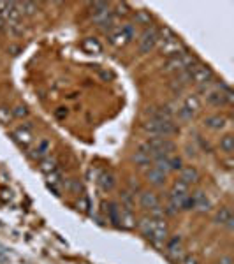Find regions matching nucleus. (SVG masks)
<instances>
[{
    "label": "nucleus",
    "mask_w": 234,
    "mask_h": 264,
    "mask_svg": "<svg viewBox=\"0 0 234 264\" xmlns=\"http://www.w3.org/2000/svg\"><path fill=\"white\" fill-rule=\"evenodd\" d=\"M196 63H199V60H197L196 55L190 53L188 50H183L181 53L167 59V62L164 63V71L166 72H176V74H178V72L185 71V69L194 67Z\"/></svg>",
    "instance_id": "obj_1"
},
{
    "label": "nucleus",
    "mask_w": 234,
    "mask_h": 264,
    "mask_svg": "<svg viewBox=\"0 0 234 264\" xmlns=\"http://www.w3.org/2000/svg\"><path fill=\"white\" fill-rule=\"evenodd\" d=\"M143 130L146 132L150 138H166L169 139L171 136L180 132L178 123L173 122H155V120H148L146 123H143Z\"/></svg>",
    "instance_id": "obj_2"
},
{
    "label": "nucleus",
    "mask_w": 234,
    "mask_h": 264,
    "mask_svg": "<svg viewBox=\"0 0 234 264\" xmlns=\"http://www.w3.org/2000/svg\"><path fill=\"white\" fill-rule=\"evenodd\" d=\"M164 252H166V257L171 263L178 264L181 259L185 257V247H183V239L181 236H171V238L167 239L166 245H164Z\"/></svg>",
    "instance_id": "obj_3"
},
{
    "label": "nucleus",
    "mask_w": 234,
    "mask_h": 264,
    "mask_svg": "<svg viewBox=\"0 0 234 264\" xmlns=\"http://www.w3.org/2000/svg\"><path fill=\"white\" fill-rule=\"evenodd\" d=\"M139 51L141 53H150L151 50L157 48L159 44V27L150 25L143 30L141 35H139Z\"/></svg>",
    "instance_id": "obj_4"
},
{
    "label": "nucleus",
    "mask_w": 234,
    "mask_h": 264,
    "mask_svg": "<svg viewBox=\"0 0 234 264\" xmlns=\"http://www.w3.org/2000/svg\"><path fill=\"white\" fill-rule=\"evenodd\" d=\"M213 81H215V74L208 65L199 62L192 67V83H196L199 88L208 87V85H211Z\"/></svg>",
    "instance_id": "obj_5"
},
{
    "label": "nucleus",
    "mask_w": 234,
    "mask_h": 264,
    "mask_svg": "<svg viewBox=\"0 0 234 264\" xmlns=\"http://www.w3.org/2000/svg\"><path fill=\"white\" fill-rule=\"evenodd\" d=\"M148 239L151 241V245H153V247L164 248L166 241L169 239V226H167V222L164 220V218H160V220H155L153 233H151V236Z\"/></svg>",
    "instance_id": "obj_6"
},
{
    "label": "nucleus",
    "mask_w": 234,
    "mask_h": 264,
    "mask_svg": "<svg viewBox=\"0 0 234 264\" xmlns=\"http://www.w3.org/2000/svg\"><path fill=\"white\" fill-rule=\"evenodd\" d=\"M157 48H159L160 53L166 55V57H175V55H178L183 50H187V48L183 46V42L176 37V35H173V37H166V39H159Z\"/></svg>",
    "instance_id": "obj_7"
},
{
    "label": "nucleus",
    "mask_w": 234,
    "mask_h": 264,
    "mask_svg": "<svg viewBox=\"0 0 234 264\" xmlns=\"http://www.w3.org/2000/svg\"><path fill=\"white\" fill-rule=\"evenodd\" d=\"M90 13H92V20L100 27L113 14V11H111V5L108 2H93V4H90Z\"/></svg>",
    "instance_id": "obj_8"
},
{
    "label": "nucleus",
    "mask_w": 234,
    "mask_h": 264,
    "mask_svg": "<svg viewBox=\"0 0 234 264\" xmlns=\"http://www.w3.org/2000/svg\"><path fill=\"white\" fill-rule=\"evenodd\" d=\"M13 139L20 145L21 148H29L30 143L33 141V132H32V125L30 123H23L18 129L13 130Z\"/></svg>",
    "instance_id": "obj_9"
},
{
    "label": "nucleus",
    "mask_w": 234,
    "mask_h": 264,
    "mask_svg": "<svg viewBox=\"0 0 234 264\" xmlns=\"http://www.w3.org/2000/svg\"><path fill=\"white\" fill-rule=\"evenodd\" d=\"M213 222L217 224V226L226 227L227 231H233L234 229V217H233V213H231V210L227 208V206H222L220 210L215 213Z\"/></svg>",
    "instance_id": "obj_10"
},
{
    "label": "nucleus",
    "mask_w": 234,
    "mask_h": 264,
    "mask_svg": "<svg viewBox=\"0 0 234 264\" xmlns=\"http://www.w3.org/2000/svg\"><path fill=\"white\" fill-rule=\"evenodd\" d=\"M190 196H192V201H194V211L206 213V211L211 210V201H209L208 196L203 190H197V192L190 194Z\"/></svg>",
    "instance_id": "obj_11"
},
{
    "label": "nucleus",
    "mask_w": 234,
    "mask_h": 264,
    "mask_svg": "<svg viewBox=\"0 0 234 264\" xmlns=\"http://www.w3.org/2000/svg\"><path fill=\"white\" fill-rule=\"evenodd\" d=\"M199 180H201V173L196 166H183V168L180 169V181L187 183L188 187L199 183Z\"/></svg>",
    "instance_id": "obj_12"
},
{
    "label": "nucleus",
    "mask_w": 234,
    "mask_h": 264,
    "mask_svg": "<svg viewBox=\"0 0 234 264\" xmlns=\"http://www.w3.org/2000/svg\"><path fill=\"white\" fill-rule=\"evenodd\" d=\"M157 205H160V201H159V196L153 190H141L139 192V206H141L143 210L150 211Z\"/></svg>",
    "instance_id": "obj_13"
},
{
    "label": "nucleus",
    "mask_w": 234,
    "mask_h": 264,
    "mask_svg": "<svg viewBox=\"0 0 234 264\" xmlns=\"http://www.w3.org/2000/svg\"><path fill=\"white\" fill-rule=\"evenodd\" d=\"M97 181H99V187L102 192H111L115 189V185H117V176L111 171H102Z\"/></svg>",
    "instance_id": "obj_14"
},
{
    "label": "nucleus",
    "mask_w": 234,
    "mask_h": 264,
    "mask_svg": "<svg viewBox=\"0 0 234 264\" xmlns=\"http://www.w3.org/2000/svg\"><path fill=\"white\" fill-rule=\"evenodd\" d=\"M132 160L136 162V166H139V168H146V166H151V157H150V153H148V150L143 147V145H139L138 150L134 151Z\"/></svg>",
    "instance_id": "obj_15"
},
{
    "label": "nucleus",
    "mask_w": 234,
    "mask_h": 264,
    "mask_svg": "<svg viewBox=\"0 0 234 264\" xmlns=\"http://www.w3.org/2000/svg\"><path fill=\"white\" fill-rule=\"evenodd\" d=\"M226 123H227L226 117H222V115H209V117L205 118L203 125L209 130H222L226 127Z\"/></svg>",
    "instance_id": "obj_16"
},
{
    "label": "nucleus",
    "mask_w": 234,
    "mask_h": 264,
    "mask_svg": "<svg viewBox=\"0 0 234 264\" xmlns=\"http://www.w3.org/2000/svg\"><path fill=\"white\" fill-rule=\"evenodd\" d=\"M108 41L111 46L115 48H121V46H125V44H129V39H127V35L123 34V30L118 27L117 30H113V32H109L108 34Z\"/></svg>",
    "instance_id": "obj_17"
},
{
    "label": "nucleus",
    "mask_w": 234,
    "mask_h": 264,
    "mask_svg": "<svg viewBox=\"0 0 234 264\" xmlns=\"http://www.w3.org/2000/svg\"><path fill=\"white\" fill-rule=\"evenodd\" d=\"M136 226H138V220L134 217V211H129L120 206V227H123V229H136Z\"/></svg>",
    "instance_id": "obj_18"
},
{
    "label": "nucleus",
    "mask_w": 234,
    "mask_h": 264,
    "mask_svg": "<svg viewBox=\"0 0 234 264\" xmlns=\"http://www.w3.org/2000/svg\"><path fill=\"white\" fill-rule=\"evenodd\" d=\"M50 150H51V145L48 139H42V141H39V145L32 150V153H30V157L35 160H42L44 157L50 155Z\"/></svg>",
    "instance_id": "obj_19"
},
{
    "label": "nucleus",
    "mask_w": 234,
    "mask_h": 264,
    "mask_svg": "<svg viewBox=\"0 0 234 264\" xmlns=\"http://www.w3.org/2000/svg\"><path fill=\"white\" fill-rule=\"evenodd\" d=\"M166 180H167V176L162 175V173H159L157 169L150 168L146 171V181L151 185V187H164V185H166Z\"/></svg>",
    "instance_id": "obj_20"
},
{
    "label": "nucleus",
    "mask_w": 234,
    "mask_h": 264,
    "mask_svg": "<svg viewBox=\"0 0 234 264\" xmlns=\"http://www.w3.org/2000/svg\"><path fill=\"white\" fill-rule=\"evenodd\" d=\"M181 106L187 108L192 115H196V113H199V109H201V99L196 95V93H188V95L183 99V104Z\"/></svg>",
    "instance_id": "obj_21"
},
{
    "label": "nucleus",
    "mask_w": 234,
    "mask_h": 264,
    "mask_svg": "<svg viewBox=\"0 0 234 264\" xmlns=\"http://www.w3.org/2000/svg\"><path fill=\"white\" fill-rule=\"evenodd\" d=\"M153 226H155V218H151V217H145V218H141V220H138V229L143 233V236L145 238H150L151 236V233H153Z\"/></svg>",
    "instance_id": "obj_22"
},
{
    "label": "nucleus",
    "mask_w": 234,
    "mask_h": 264,
    "mask_svg": "<svg viewBox=\"0 0 234 264\" xmlns=\"http://www.w3.org/2000/svg\"><path fill=\"white\" fill-rule=\"evenodd\" d=\"M57 166H58V162H57V159L51 155L44 157L42 160H39V169H41L44 175H50V173H55L57 171Z\"/></svg>",
    "instance_id": "obj_23"
},
{
    "label": "nucleus",
    "mask_w": 234,
    "mask_h": 264,
    "mask_svg": "<svg viewBox=\"0 0 234 264\" xmlns=\"http://www.w3.org/2000/svg\"><path fill=\"white\" fill-rule=\"evenodd\" d=\"M218 148H220L222 153H226V155H231V153L234 151V136H233V134H226L224 138H220Z\"/></svg>",
    "instance_id": "obj_24"
},
{
    "label": "nucleus",
    "mask_w": 234,
    "mask_h": 264,
    "mask_svg": "<svg viewBox=\"0 0 234 264\" xmlns=\"http://www.w3.org/2000/svg\"><path fill=\"white\" fill-rule=\"evenodd\" d=\"M151 168L157 169L159 173L162 175H169L171 173V166H169V157H160V159H155L151 160Z\"/></svg>",
    "instance_id": "obj_25"
},
{
    "label": "nucleus",
    "mask_w": 234,
    "mask_h": 264,
    "mask_svg": "<svg viewBox=\"0 0 234 264\" xmlns=\"http://www.w3.org/2000/svg\"><path fill=\"white\" fill-rule=\"evenodd\" d=\"M108 218L115 227H120V205L109 203L108 205Z\"/></svg>",
    "instance_id": "obj_26"
},
{
    "label": "nucleus",
    "mask_w": 234,
    "mask_h": 264,
    "mask_svg": "<svg viewBox=\"0 0 234 264\" xmlns=\"http://www.w3.org/2000/svg\"><path fill=\"white\" fill-rule=\"evenodd\" d=\"M81 48H83L87 53H100V51H102V46H100V42L97 41L95 37L83 39V42H81Z\"/></svg>",
    "instance_id": "obj_27"
},
{
    "label": "nucleus",
    "mask_w": 234,
    "mask_h": 264,
    "mask_svg": "<svg viewBox=\"0 0 234 264\" xmlns=\"http://www.w3.org/2000/svg\"><path fill=\"white\" fill-rule=\"evenodd\" d=\"M151 20H153V18H151L150 11H145V9L136 11V14H134V21H136V25H143L145 29L151 25Z\"/></svg>",
    "instance_id": "obj_28"
},
{
    "label": "nucleus",
    "mask_w": 234,
    "mask_h": 264,
    "mask_svg": "<svg viewBox=\"0 0 234 264\" xmlns=\"http://www.w3.org/2000/svg\"><path fill=\"white\" fill-rule=\"evenodd\" d=\"M18 9L21 16H33L39 11V5L35 2H18Z\"/></svg>",
    "instance_id": "obj_29"
},
{
    "label": "nucleus",
    "mask_w": 234,
    "mask_h": 264,
    "mask_svg": "<svg viewBox=\"0 0 234 264\" xmlns=\"http://www.w3.org/2000/svg\"><path fill=\"white\" fill-rule=\"evenodd\" d=\"M175 83L178 85L180 88H183V87H187V85L192 83V67L185 69V71H181V72H178V74H176V81H175Z\"/></svg>",
    "instance_id": "obj_30"
},
{
    "label": "nucleus",
    "mask_w": 234,
    "mask_h": 264,
    "mask_svg": "<svg viewBox=\"0 0 234 264\" xmlns=\"http://www.w3.org/2000/svg\"><path fill=\"white\" fill-rule=\"evenodd\" d=\"M120 201H121V208H125V210L129 211H134V194L130 192V190H123L120 196Z\"/></svg>",
    "instance_id": "obj_31"
},
{
    "label": "nucleus",
    "mask_w": 234,
    "mask_h": 264,
    "mask_svg": "<svg viewBox=\"0 0 234 264\" xmlns=\"http://www.w3.org/2000/svg\"><path fill=\"white\" fill-rule=\"evenodd\" d=\"M13 109L7 108V106H0V123H4V125H9V123L13 122Z\"/></svg>",
    "instance_id": "obj_32"
},
{
    "label": "nucleus",
    "mask_w": 234,
    "mask_h": 264,
    "mask_svg": "<svg viewBox=\"0 0 234 264\" xmlns=\"http://www.w3.org/2000/svg\"><path fill=\"white\" fill-rule=\"evenodd\" d=\"M120 29L123 30V34L127 35L129 41H134L136 35H138V30H136V25H134V23H125V25H121Z\"/></svg>",
    "instance_id": "obj_33"
},
{
    "label": "nucleus",
    "mask_w": 234,
    "mask_h": 264,
    "mask_svg": "<svg viewBox=\"0 0 234 264\" xmlns=\"http://www.w3.org/2000/svg\"><path fill=\"white\" fill-rule=\"evenodd\" d=\"M169 166H171V173L180 171V169L183 168V160H181V157H178V155H171L169 157Z\"/></svg>",
    "instance_id": "obj_34"
},
{
    "label": "nucleus",
    "mask_w": 234,
    "mask_h": 264,
    "mask_svg": "<svg viewBox=\"0 0 234 264\" xmlns=\"http://www.w3.org/2000/svg\"><path fill=\"white\" fill-rule=\"evenodd\" d=\"M113 13L117 14V16H129V14H130L129 4H125V2H123V4H118L117 5V11H113Z\"/></svg>",
    "instance_id": "obj_35"
},
{
    "label": "nucleus",
    "mask_w": 234,
    "mask_h": 264,
    "mask_svg": "<svg viewBox=\"0 0 234 264\" xmlns=\"http://www.w3.org/2000/svg\"><path fill=\"white\" fill-rule=\"evenodd\" d=\"M13 117L14 118H25L29 117V109L25 108V106H16V108L13 109Z\"/></svg>",
    "instance_id": "obj_36"
},
{
    "label": "nucleus",
    "mask_w": 234,
    "mask_h": 264,
    "mask_svg": "<svg viewBox=\"0 0 234 264\" xmlns=\"http://www.w3.org/2000/svg\"><path fill=\"white\" fill-rule=\"evenodd\" d=\"M150 217L155 218V220H160V218H164V208L160 205H157L155 208H151L150 210Z\"/></svg>",
    "instance_id": "obj_37"
},
{
    "label": "nucleus",
    "mask_w": 234,
    "mask_h": 264,
    "mask_svg": "<svg viewBox=\"0 0 234 264\" xmlns=\"http://www.w3.org/2000/svg\"><path fill=\"white\" fill-rule=\"evenodd\" d=\"M171 190H176V192H190V187H188L187 183H183V181L176 180L175 183H173V189Z\"/></svg>",
    "instance_id": "obj_38"
},
{
    "label": "nucleus",
    "mask_w": 234,
    "mask_h": 264,
    "mask_svg": "<svg viewBox=\"0 0 234 264\" xmlns=\"http://www.w3.org/2000/svg\"><path fill=\"white\" fill-rule=\"evenodd\" d=\"M46 178H48V185H51V187H57V185L60 183V175H58V171L50 173V175H46Z\"/></svg>",
    "instance_id": "obj_39"
},
{
    "label": "nucleus",
    "mask_w": 234,
    "mask_h": 264,
    "mask_svg": "<svg viewBox=\"0 0 234 264\" xmlns=\"http://www.w3.org/2000/svg\"><path fill=\"white\" fill-rule=\"evenodd\" d=\"M162 208H164V217H166V215L167 217H175V215H178V210H176L171 203H167V205L162 206Z\"/></svg>",
    "instance_id": "obj_40"
},
{
    "label": "nucleus",
    "mask_w": 234,
    "mask_h": 264,
    "mask_svg": "<svg viewBox=\"0 0 234 264\" xmlns=\"http://www.w3.org/2000/svg\"><path fill=\"white\" fill-rule=\"evenodd\" d=\"M178 264H199V259L196 256H185Z\"/></svg>",
    "instance_id": "obj_41"
},
{
    "label": "nucleus",
    "mask_w": 234,
    "mask_h": 264,
    "mask_svg": "<svg viewBox=\"0 0 234 264\" xmlns=\"http://www.w3.org/2000/svg\"><path fill=\"white\" fill-rule=\"evenodd\" d=\"M7 29L11 30L13 35H21L23 34V25H7Z\"/></svg>",
    "instance_id": "obj_42"
},
{
    "label": "nucleus",
    "mask_w": 234,
    "mask_h": 264,
    "mask_svg": "<svg viewBox=\"0 0 234 264\" xmlns=\"http://www.w3.org/2000/svg\"><path fill=\"white\" fill-rule=\"evenodd\" d=\"M88 208H90L88 201H87V199H85V197H81L80 201H78V210H81V211H88Z\"/></svg>",
    "instance_id": "obj_43"
},
{
    "label": "nucleus",
    "mask_w": 234,
    "mask_h": 264,
    "mask_svg": "<svg viewBox=\"0 0 234 264\" xmlns=\"http://www.w3.org/2000/svg\"><path fill=\"white\" fill-rule=\"evenodd\" d=\"M55 117H57V118H65L67 117V109L65 108H58L57 111H55Z\"/></svg>",
    "instance_id": "obj_44"
},
{
    "label": "nucleus",
    "mask_w": 234,
    "mask_h": 264,
    "mask_svg": "<svg viewBox=\"0 0 234 264\" xmlns=\"http://www.w3.org/2000/svg\"><path fill=\"white\" fill-rule=\"evenodd\" d=\"M218 264H234V261H233V257L224 256V257H220V261H218Z\"/></svg>",
    "instance_id": "obj_45"
},
{
    "label": "nucleus",
    "mask_w": 234,
    "mask_h": 264,
    "mask_svg": "<svg viewBox=\"0 0 234 264\" xmlns=\"http://www.w3.org/2000/svg\"><path fill=\"white\" fill-rule=\"evenodd\" d=\"M4 25H5V21H4V20H2V18H0V30L4 29Z\"/></svg>",
    "instance_id": "obj_46"
}]
</instances>
